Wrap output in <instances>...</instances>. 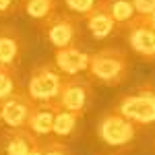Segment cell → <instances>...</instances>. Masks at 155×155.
Masks as SVG:
<instances>
[{
	"label": "cell",
	"instance_id": "cell-1",
	"mask_svg": "<svg viewBox=\"0 0 155 155\" xmlns=\"http://www.w3.org/2000/svg\"><path fill=\"white\" fill-rule=\"evenodd\" d=\"M130 71V60L124 50L116 48H104L97 50L95 54H91V62H89V79L106 87H118L126 81Z\"/></svg>",
	"mask_w": 155,
	"mask_h": 155
},
{
	"label": "cell",
	"instance_id": "cell-2",
	"mask_svg": "<svg viewBox=\"0 0 155 155\" xmlns=\"http://www.w3.org/2000/svg\"><path fill=\"white\" fill-rule=\"evenodd\" d=\"M114 110L137 126H147L155 122V85L143 83L130 93H124L114 104Z\"/></svg>",
	"mask_w": 155,
	"mask_h": 155
},
{
	"label": "cell",
	"instance_id": "cell-3",
	"mask_svg": "<svg viewBox=\"0 0 155 155\" xmlns=\"http://www.w3.org/2000/svg\"><path fill=\"white\" fill-rule=\"evenodd\" d=\"M64 79L66 77L58 71L56 64L39 62L29 72V81H27L25 91L33 101H58Z\"/></svg>",
	"mask_w": 155,
	"mask_h": 155
},
{
	"label": "cell",
	"instance_id": "cell-4",
	"mask_svg": "<svg viewBox=\"0 0 155 155\" xmlns=\"http://www.w3.org/2000/svg\"><path fill=\"white\" fill-rule=\"evenodd\" d=\"M137 132H139V126L128 118H124L122 114H118L114 107L104 112L95 124L97 139L112 149H120V147L130 145L137 137Z\"/></svg>",
	"mask_w": 155,
	"mask_h": 155
},
{
	"label": "cell",
	"instance_id": "cell-5",
	"mask_svg": "<svg viewBox=\"0 0 155 155\" xmlns=\"http://www.w3.org/2000/svg\"><path fill=\"white\" fill-rule=\"evenodd\" d=\"M39 29H41V33L46 35V39L50 41V46L54 50L79 46L81 33H83L79 17L72 15V12H56L44 25H39Z\"/></svg>",
	"mask_w": 155,
	"mask_h": 155
},
{
	"label": "cell",
	"instance_id": "cell-6",
	"mask_svg": "<svg viewBox=\"0 0 155 155\" xmlns=\"http://www.w3.org/2000/svg\"><path fill=\"white\" fill-rule=\"evenodd\" d=\"M93 97H95V91H93L91 79L89 77L85 79V77L79 74V77H66L64 79L56 104L62 110H68V112L83 116L89 110V106L93 104Z\"/></svg>",
	"mask_w": 155,
	"mask_h": 155
},
{
	"label": "cell",
	"instance_id": "cell-7",
	"mask_svg": "<svg viewBox=\"0 0 155 155\" xmlns=\"http://www.w3.org/2000/svg\"><path fill=\"white\" fill-rule=\"evenodd\" d=\"M124 39L132 54L141 60L155 62V29L147 17H137L132 23L124 27Z\"/></svg>",
	"mask_w": 155,
	"mask_h": 155
},
{
	"label": "cell",
	"instance_id": "cell-8",
	"mask_svg": "<svg viewBox=\"0 0 155 155\" xmlns=\"http://www.w3.org/2000/svg\"><path fill=\"white\" fill-rule=\"evenodd\" d=\"M33 106H35V101L27 95V91L21 89L19 93L0 101V120H2V124H6L8 128H27Z\"/></svg>",
	"mask_w": 155,
	"mask_h": 155
},
{
	"label": "cell",
	"instance_id": "cell-9",
	"mask_svg": "<svg viewBox=\"0 0 155 155\" xmlns=\"http://www.w3.org/2000/svg\"><path fill=\"white\" fill-rule=\"evenodd\" d=\"M39 145V137L29 128H8L0 132V155H29Z\"/></svg>",
	"mask_w": 155,
	"mask_h": 155
},
{
	"label": "cell",
	"instance_id": "cell-10",
	"mask_svg": "<svg viewBox=\"0 0 155 155\" xmlns=\"http://www.w3.org/2000/svg\"><path fill=\"white\" fill-rule=\"evenodd\" d=\"M89 62H91V54H87L79 46H71V48H62L54 52V64L64 77H79L81 72H87Z\"/></svg>",
	"mask_w": 155,
	"mask_h": 155
},
{
	"label": "cell",
	"instance_id": "cell-11",
	"mask_svg": "<svg viewBox=\"0 0 155 155\" xmlns=\"http://www.w3.org/2000/svg\"><path fill=\"white\" fill-rule=\"evenodd\" d=\"M85 25L87 31L95 37L97 41H104L110 37L118 35L120 33V25L116 23V19L112 17V12L107 8V2H101L95 11H91L85 17Z\"/></svg>",
	"mask_w": 155,
	"mask_h": 155
},
{
	"label": "cell",
	"instance_id": "cell-12",
	"mask_svg": "<svg viewBox=\"0 0 155 155\" xmlns=\"http://www.w3.org/2000/svg\"><path fill=\"white\" fill-rule=\"evenodd\" d=\"M23 56V37L12 27L4 25L0 27V66L17 68Z\"/></svg>",
	"mask_w": 155,
	"mask_h": 155
},
{
	"label": "cell",
	"instance_id": "cell-13",
	"mask_svg": "<svg viewBox=\"0 0 155 155\" xmlns=\"http://www.w3.org/2000/svg\"><path fill=\"white\" fill-rule=\"evenodd\" d=\"M58 110L60 106L56 101H35L27 128L37 137H50L54 130V120H56Z\"/></svg>",
	"mask_w": 155,
	"mask_h": 155
},
{
	"label": "cell",
	"instance_id": "cell-14",
	"mask_svg": "<svg viewBox=\"0 0 155 155\" xmlns=\"http://www.w3.org/2000/svg\"><path fill=\"white\" fill-rule=\"evenodd\" d=\"M19 11L35 21V25H44L50 17L58 12V0H21Z\"/></svg>",
	"mask_w": 155,
	"mask_h": 155
},
{
	"label": "cell",
	"instance_id": "cell-15",
	"mask_svg": "<svg viewBox=\"0 0 155 155\" xmlns=\"http://www.w3.org/2000/svg\"><path fill=\"white\" fill-rule=\"evenodd\" d=\"M81 114H74V112H68V110H62L60 107L58 114H56V120H54V130L52 134H56L58 139H68L77 132V126L81 122Z\"/></svg>",
	"mask_w": 155,
	"mask_h": 155
},
{
	"label": "cell",
	"instance_id": "cell-16",
	"mask_svg": "<svg viewBox=\"0 0 155 155\" xmlns=\"http://www.w3.org/2000/svg\"><path fill=\"white\" fill-rule=\"evenodd\" d=\"M106 2H107V8L112 12V17L120 25V29H124L128 23H132L139 17L132 0H106Z\"/></svg>",
	"mask_w": 155,
	"mask_h": 155
},
{
	"label": "cell",
	"instance_id": "cell-17",
	"mask_svg": "<svg viewBox=\"0 0 155 155\" xmlns=\"http://www.w3.org/2000/svg\"><path fill=\"white\" fill-rule=\"evenodd\" d=\"M21 91V79L17 68L0 66V101L8 99L11 95Z\"/></svg>",
	"mask_w": 155,
	"mask_h": 155
},
{
	"label": "cell",
	"instance_id": "cell-18",
	"mask_svg": "<svg viewBox=\"0 0 155 155\" xmlns=\"http://www.w3.org/2000/svg\"><path fill=\"white\" fill-rule=\"evenodd\" d=\"M64 2V6L72 12V15H77V17H87L91 11H95L97 6L101 4V2H106V0H62Z\"/></svg>",
	"mask_w": 155,
	"mask_h": 155
},
{
	"label": "cell",
	"instance_id": "cell-19",
	"mask_svg": "<svg viewBox=\"0 0 155 155\" xmlns=\"http://www.w3.org/2000/svg\"><path fill=\"white\" fill-rule=\"evenodd\" d=\"M41 151L44 155H72L71 147L66 141H62V139H44L41 141Z\"/></svg>",
	"mask_w": 155,
	"mask_h": 155
},
{
	"label": "cell",
	"instance_id": "cell-20",
	"mask_svg": "<svg viewBox=\"0 0 155 155\" xmlns=\"http://www.w3.org/2000/svg\"><path fill=\"white\" fill-rule=\"evenodd\" d=\"M139 17H149L155 11V0H132Z\"/></svg>",
	"mask_w": 155,
	"mask_h": 155
},
{
	"label": "cell",
	"instance_id": "cell-21",
	"mask_svg": "<svg viewBox=\"0 0 155 155\" xmlns=\"http://www.w3.org/2000/svg\"><path fill=\"white\" fill-rule=\"evenodd\" d=\"M21 6V0H0V17L15 15Z\"/></svg>",
	"mask_w": 155,
	"mask_h": 155
},
{
	"label": "cell",
	"instance_id": "cell-22",
	"mask_svg": "<svg viewBox=\"0 0 155 155\" xmlns=\"http://www.w3.org/2000/svg\"><path fill=\"white\" fill-rule=\"evenodd\" d=\"M29 155H44V151H41V141H39V145H35V147L29 151Z\"/></svg>",
	"mask_w": 155,
	"mask_h": 155
},
{
	"label": "cell",
	"instance_id": "cell-23",
	"mask_svg": "<svg viewBox=\"0 0 155 155\" xmlns=\"http://www.w3.org/2000/svg\"><path fill=\"white\" fill-rule=\"evenodd\" d=\"M147 19H149V23H151V27H153V29H155V11L151 12V15H149Z\"/></svg>",
	"mask_w": 155,
	"mask_h": 155
},
{
	"label": "cell",
	"instance_id": "cell-24",
	"mask_svg": "<svg viewBox=\"0 0 155 155\" xmlns=\"http://www.w3.org/2000/svg\"><path fill=\"white\" fill-rule=\"evenodd\" d=\"M97 155H122L118 151H104V153H97Z\"/></svg>",
	"mask_w": 155,
	"mask_h": 155
},
{
	"label": "cell",
	"instance_id": "cell-25",
	"mask_svg": "<svg viewBox=\"0 0 155 155\" xmlns=\"http://www.w3.org/2000/svg\"><path fill=\"white\" fill-rule=\"evenodd\" d=\"M153 151H155V141H153Z\"/></svg>",
	"mask_w": 155,
	"mask_h": 155
},
{
	"label": "cell",
	"instance_id": "cell-26",
	"mask_svg": "<svg viewBox=\"0 0 155 155\" xmlns=\"http://www.w3.org/2000/svg\"><path fill=\"white\" fill-rule=\"evenodd\" d=\"M0 124H2V120H0Z\"/></svg>",
	"mask_w": 155,
	"mask_h": 155
}]
</instances>
